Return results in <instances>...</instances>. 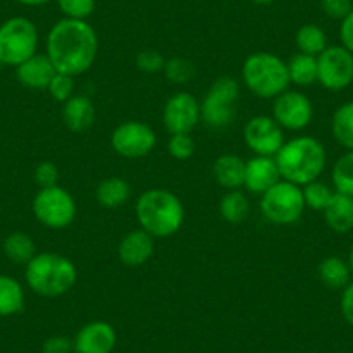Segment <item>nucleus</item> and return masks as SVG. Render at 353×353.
<instances>
[{
  "label": "nucleus",
  "mask_w": 353,
  "mask_h": 353,
  "mask_svg": "<svg viewBox=\"0 0 353 353\" xmlns=\"http://www.w3.org/2000/svg\"><path fill=\"white\" fill-rule=\"evenodd\" d=\"M26 284L33 293L46 298L66 294L77 283V267L59 253H39L26 265Z\"/></svg>",
  "instance_id": "20e7f679"
},
{
  "label": "nucleus",
  "mask_w": 353,
  "mask_h": 353,
  "mask_svg": "<svg viewBox=\"0 0 353 353\" xmlns=\"http://www.w3.org/2000/svg\"><path fill=\"white\" fill-rule=\"evenodd\" d=\"M350 265L339 256H327L319 265V277L329 290H345L350 284Z\"/></svg>",
  "instance_id": "b1692460"
},
{
  "label": "nucleus",
  "mask_w": 353,
  "mask_h": 353,
  "mask_svg": "<svg viewBox=\"0 0 353 353\" xmlns=\"http://www.w3.org/2000/svg\"><path fill=\"white\" fill-rule=\"evenodd\" d=\"M64 125L71 132H85L96 120V108L87 96H73L63 106Z\"/></svg>",
  "instance_id": "6ab92c4d"
},
{
  "label": "nucleus",
  "mask_w": 353,
  "mask_h": 353,
  "mask_svg": "<svg viewBox=\"0 0 353 353\" xmlns=\"http://www.w3.org/2000/svg\"><path fill=\"white\" fill-rule=\"evenodd\" d=\"M213 175L222 188L236 191L244 185L246 161L237 154H222L213 163Z\"/></svg>",
  "instance_id": "aec40b11"
},
{
  "label": "nucleus",
  "mask_w": 353,
  "mask_h": 353,
  "mask_svg": "<svg viewBox=\"0 0 353 353\" xmlns=\"http://www.w3.org/2000/svg\"><path fill=\"white\" fill-rule=\"evenodd\" d=\"M0 66H2V63H0Z\"/></svg>",
  "instance_id": "a18cd8bd"
},
{
  "label": "nucleus",
  "mask_w": 353,
  "mask_h": 353,
  "mask_svg": "<svg viewBox=\"0 0 353 353\" xmlns=\"http://www.w3.org/2000/svg\"><path fill=\"white\" fill-rule=\"evenodd\" d=\"M33 179H35L37 184L40 185V189L52 188L57 185L59 181V170H57L56 163L52 161H42L33 172Z\"/></svg>",
  "instance_id": "e433bc0d"
},
{
  "label": "nucleus",
  "mask_w": 353,
  "mask_h": 353,
  "mask_svg": "<svg viewBox=\"0 0 353 353\" xmlns=\"http://www.w3.org/2000/svg\"><path fill=\"white\" fill-rule=\"evenodd\" d=\"M317 81L332 92L350 87L353 83V54L343 46H327L317 56Z\"/></svg>",
  "instance_id": "9d476101"
},
{
  "label": "nucleus",
  "mask_w": 353,
  "mask_h": 353,
  "mask_svg": "<svg viewBox=\"0 0 353 353\" xmlns=\"http://www.w3.org/2000/svg\"><path fill=\"white\" fill-rule=\"evenodd\" d=\"M99 39L92 26L80 19H61L47 35V56L56 71L70 77L83 74L94 66Z\"/></svg>",
  "instance_id": "f257e3e1"
},
{
  "label": "nucleus",
  "mask_w": 353,
  "mask_h": 353,
  "mask_svg": "<svg viewBox=\"0 0 353 353\" xmlns=\"http://www.w3.org/2000/svg\"><path fill=\"white\" fill-rule=\"evenodd\" d=\"M130 185L127 181L120 179V176H108L97 185L96 189V199L103 208H120L121 205L128 201L130 198Z\"/></svg>",
  "instance_id": "4be33fe9"
},
{
  "label": "nucleus",
  "mask_w": 353,
  "mask_h": 353,
  "mask_svg": "<svg viewBox=\"0 0 353 353\" xmlns=\"http://www.w3.org/2000/svg\"><path fill=\"white\" fill-rule=\"evenodd\" d=\"M73 350V341L66 336H50L43 341V353H71Z\"/></svg>",
  "instance_id": "58836bf2"
},
{
  "label": "nucleus",
  "mask_w": 353,
  "mask_h": 353,
  "mask_svg": "<svg viewBox=\"0 0 353 353\" xmlns=\"http://www.w3.org/2000/svg\"><path fill=\"white\" fill-rule=\"evenodd\" d=\"M156 145V134L148 123L125 121L111 134V148L118 156L127 159H139L148 156Z\"/></svg>",
  "instance_id": "9b49d317"
},
{
  "label": "nucleus",
  "mask_w": 353,
  "mask_h": 353,
  "mask_svg": "<svg viewBox=\"0 0 353 353\" xmlns=\"http://www.w3.org/2000/svg\"><path fill=\"white\" fill-rule=\"evenodd\" d=\"M341 315L350 325H353V283H350L348 286L343 290L341 294Z\"/></svg>",
  "instance_id": "a19ab883"
},
{
  "label": "nucleus",
  "mask_w": 353,
  "mask_h": 353,
  "mask_svg": "<svg viewBox=\"0 0 353 353\" xmlns=\"http://www.w3.org/2000/svg\"><path fill=\"white\" fill-rule=\"evenodd\" d=\"M253 2L258 6H270V4H274L276 0H253Z\"/></svg>",
  "instance_id": "37998d69"
},
{
  "label": "nucleus",
  "mask_w": 353,
  "mask_h": 353,
  "mask_svg": "<svg viewBox=\"0 0 353 353\" xmlns=\"http://www.w3.org/2000/svg\"><path fill=\"white\" fill-rule=\"evenodd\" d=\"M25 308V291L11 276L0 274V317H11Z\"/></svg>",
  "instance_id": "5701e85b"
},
{
  "label": "nucleus",
  "mask_w": 353,
  "mask_h": 353,
  "mask_svg": "<svg viewBox=\"0 0 353 353\" xmlns=\"http://www.w3.org/2000/svg\"><path fill=\"white\" fill-rule=\"evenodd\" d=\"M220 215L229 223H241L250 215V201L239 189L229 191L220 201Z\"/></svg>",
  "instance_id": "c85d7f7f"
},
{
  "label": "nucleus",
  "mask_w": 353,
  "mask_h": 353,
  "mask_svg": "<svg viewBox=\"0 0 353 353\" xmlns=\"http://www.w3.org/2000/svg\"><path fill=\"white\" fill-rule=\"evenodd\" d=\"M117 346V331L104 321L85 324L73 339V352L77 353H111Z\"/></svg>",
  "instance_id": "2eb2a0df"
},
{
  "label": "nucleus",
  "mask_w": 353,
  "mask_h": 353,
  "mask_svg": "<svg viewBox=\"0 0 353 353\" xmlns=\"http://www.w3.org/2000/svg\"><path fill=\"white\" fill-rule=\"evenodd\" d=\"M165 57L158 50H141L135 57V64L144 73H158L165 70Z\"/></svg>",
  "instance_id": "c9c22d12"
},
{
  "label": "nucleus",
  "mask_w": 353,
  "mask_h": 353,
  "mask_svg": "<svg viewBox=\"0 0 353 353\" xmlns=\"http://www.w3.org/2000/svg\"><path fill=\"white\" fill-rule=\"evenodd\" d=\"M281 181V172L276 158L272 156H254L246 161V175H244V188L253 194H263L272 185Z\"/></svg>",
  "instance_id": "dca6fc26"
},
{
  "label": "nucleus",
  "mask_w": 353,
  "mask_h": 353,
  "mask_svg": "<svg viewBox=\"0 0 353 353\" xmlns=\"http://www.w3.org/2000/svg\"><path fill=\"white\" fill-rule=\"evenodd\" d=\"M321 8L329 18L343 19L353 9L352 0H321Z\"/></svg>",
  "instance_id": "4c0bfd02"
},
{
  "label": "nucleus",
  "mask_w": 353,
  "mask_h": 353,
  "mask_svg": "<svg viewBox=\"0 0 353 353\" xmlns=\"http://www.w3.org/2000/svg\"><path fill=\"white\" fill-rule=\"evenodd\" d=\"M165 74L172 83H188L194 78L196 70L194 64L191 61L184 59V57H172L165 63Z\"/></svg>",
  "instance_id": "2f4dec72"
},
{
  "label": "nucleus",
  "mask_w": 353,
  "mask_h": 353,
  "mask_svg": "<svg viewBox=\"0 0 353 353\" xmlns=\"http://www.w3.org/2000/svg\"><path fill=\"white\" fill-rule=\"evenodd\" d=\"M244 142L256 156H272L284 145L283 127L272 117H253L244 127Z\"/></svg>",
  "instance_id": "ddd939ff"
},
{
  "label": "nucleus",
  "mask_w": 353,
  "mask_h": 353,
  "mask_svg": "<svg viewBox=\"0 0 353 353\" xmlns=\"http://www.w3.org/2000/svg\"><path fill=\"white\" fill-rule=\"evenodd\" d=\"M4 254L16 265H28L37 254L35 243L25 232H12L4 241Z\"/></svg>",
  "instance_id": "393cba45"
},
{
  "label": "nucleus",
  "mask_w": 353,
  "mask_h": 353,
  "mask_svg": "<svg viewBox=\"0 0 353 353\" xmlns=\"http://www.w3.org/2000/svg\"><path fill=\"white\" fill-rule=\"evenodd\" d=\"M194 141L189 134H175L170 137L168 141V152L172 158L175 159H189L192 154H194Z\"/></svg>",
  "instance_id": "f704fd0d"
},
{
  "label": "nucleus",
  "mask_w": 353,
  "mask_h": 353,
  "mask_svg": "<svg viewBox=\"0 0 353 353\" xmlns=\"http://www.w3.org/2000/svg\"><path fill=\"white\" fill-rule=\"evenodd\" d=\"M241 88L232 77L216 78L201 103V120L210 128H225L237 114Z\"/></svg>",
  "instance_id": "0eeeda50"
},
{
  "label": "nucleus",
  "mask_w": 353,
  "mask_h": 353,
  "mask_svg": "<svg viewBox=\"0 0 353 353\" xmlns=\"http://www.w3.org/2000/svg\"><path fill=\"white\" fill-rule=\"evenodd\" d=\"M303 199H305V206L310 210H315V212H324L325 206L329 205V201L332 199L336 191H332L327 184L324 182L314 181L310 184L303 185Z\"/></svg>",
  "instance_id": "7c9ffc66"
},
{
  "label": "nucleus",
  "mask_w": 353,
  "mask_h": 353,
  "mask_svg": "<svg viewBox=\"0 0 353 353\" xmlns=\"http://www.w3.org/2000/svg\"><path fill=\"white\" fill-rule=\"evenodd\" d=\"M18 2L23 6H28V8H39V6L49 4L50 0H18Z\"/></svg>",
  "instance_id": "79ce46f5"
},
{
  "label": "nucleus",
  "mask_w": 353,
  "mask_h": 353,
  "mask_svg": "<svg viewBox=\"0 0 353 353\" xmlns=\"http://www.w3.org/2000/svg\"><path fill=\"white\" fill-rule=\"evenodd\" d=\"M324 220L336 234H346L353 229V198L334 192L329 205L325 206Z\"/></svg>",
  "instance_id": "412c9836"
},
{
  "label": "nucleus",
  "mask_w": 353,
  "mask_h": 353,
  "mask_svg": "<svg viewBox=\"0 0 353 353\" xmlns=\"http://www.w3.org/2000/svg\"><path fill=\"white\" fill-rule=\"evenodd\" d=\"M348 265H350V270L353 272V246H352V250H350V254H348Z\"/></svg>",
  "instance_id": "c03bdc74"
},
{
  "label": "nucleus",
  "mask_w": 353,
  "mask_h": 353,
  "mask_svg": "<svg viewBox=\"0 0 353 353\" xmlns=\"http://www.w3.org/2000/svg\"><path fill=\"white\" fill-rule=\"evenodd\" d=\"M154 253V241L145 230L137 229L128 232L118 246L121 263L128 267H141Z\"/></svg>",
  "instance_id": "a211bd4d"
},
{
  "label": "nucleus",
  "mask_w": 353,
  "mask_h": 353,
  "mask_svg": "<svg viewBox=\"0 0 353 353\" xmlns=\"http://www.w3.org/2000/svg\"><path fill=\"white\" fill-rule=\"evenodd\" d=\"M141 229L152 237H170L181 230L184 223V205L168 189L144 191L135 205Z\"/></svg>",
  "instance_id": "7ed1b4c3"
},
{
  "label": "nucleus",
  "mask_w": 353,
  "mask_h": 353,
  "mask_svg": "<svg viewBox=\"0 0 353 353\" xmlns=\"http://www.w3.org/2000/svg\"><path fill=\"white\" fill-rule=\"evenodd\" d=\"M294 42H296L298 50L307 56L317 57L319 54L327 49V37H325L324 30L317 25L301 26L296 32Z\"/></svg>",
  "instance_id": "cd10ccee"
},
{
  "label": "nucleus",
  "mask_w": 353,
  "mask_h": 353,
  "mask_svg": "<svg viewBox=\"0 0 353 353\" xmlns=\"http://www.w3.org/2000/svg\"><path fill=\"white\" fill-rule=\"evenodd\" d=\"M331 130L339 145H343L346 151H353V101L341 104L334 111Z\"/></svg>",
  "instance_id": "a878e982"
},
{
  "label": "nucleus",
  "mask_w": 353,
  "mask_h": 353,
  "mask_svg": "<svg viewBox=\"0 0 353 353\" xmlns=\"http://www.w3.org/2000/svg\"><path fill=\"white\" fill-rule=\"evenodd\" d=\"M39 49V30L28 18L16 16L0 25V63L19 66L35 56Z\"/></svg>",
  "instance_id": "423d86ee"
},
{
  "label": "nucleus",
  "mask_w": 353,
  "mask_h": 353,
  "mask_svg": "<svg viewBox=\"0 0 353 353\" xmlns=\"http://www.w3.org/2000/svg\"><path fill=\"white\" fill-rule=\"evenodd\" d=\"M74 77H70V74H64V73H59L57 71L56 74H54L52 81H50L49 85V94L54 97L56 101H59V103H66L68 99H71L73 97V92H74Z\"/></svg>",
  "instance_id": "72a5a7b5"
},
{
  "label": "nucleus",
  "mask_w": 353,
  "mask_h": 353,
  "mask_svg": "<svg viewBox=\"0 0 353 353\" xmlns=\"http://www.w3.org/2000/svg\"><path fill=\"white\" fill-rule=\"evenodd\" d=\"M332 184L336 192L353 198V151H346L332 166Z\"/></svg>",
  "instance_id": "c756f323"
},
{
  "label": "nucleus",
  "mask_w": 353,
  "mask_h": 353,
  "mask_svg": "<svg viewBox=\"0 0 353 353\" xmlns=\"http://www.w3.org/2000/svg\"><path fill=\"white\" fill-rule=\"evenodd\" d=\"M243 81L250 92L261 99H276L290 87L288 63L270 52H253L243 64Z\"/></svg>",
  "instance_id": "39448f33"
},
{
  "label": "nucleus",
  "mask_w": 353,
  "mask_h": 353,
  "mask_svg": "<svg viewBox=\"0 0 353 353\" xmlns=\"http://www.w3.org/2000/svg\"><path fill=\"white\" fill-rule=\"evenodd\" d=\"M32 210L35 219L49 229H64L77 216L73 196L59 185L40 189L33 198Z\"/></svg>",
  "instance_id": "1a4fd4ad"
},
{
  "label": "nucleus",
  "mask_w": 353,
  "mask_h": 353,
  "mask_svg": "<svg viewBox=\"0 0 353 353\" xmlns=\"http://www.w3.org/2000/svg\"><path fill=\"white\" fill-rule=\"evenodd\" d=\"M274 120L288 130H303L312 123L314 106L305 94L286 90L274 99Z\"/></svg>",
  "instance_id": "4468645a"
},
{
  "label": "nucleus",
  "mask_w": 353,
  "mask_h": 353,
  "mask_svg": "<svg viewBox=\"0 0 353 353\" xmlns=\"http://www.w3.org/2000/svg\"><path fill=\"white\" fill-rule=\"evenodd\" d=\"M303 191L300 185L279 181L261 194L260 210L269 222L277 225H291L301 219L305 212Z\"/></svg>",
  "instance_id": "6e6552de"
},
{
  "label": "nucleus",
  "mask_w": 353,
  "mask_h": 353,
  "mask_svg": "<svg viewBox=\"0 0 353 353\" xmlns=\"http://www.w3.org/2000/svg\"><path fill=\"white\" fill-rule=\"evenodd\" d=\"M201 121V104L189 92H176L163 108V123L172 135L191 134Z\"/></svg>",
  "instance_id": "f8f14e48"
},
{
  "label": "nucleus",
  "mask_w": 353,
  "mask_h": 353,
  "mask_svg": "<svg viewBox=\"0 0 353 353\" xmlns=\"http://www.w3.org/2000/svg\"><path fill=\"white\" fill-rule=\"evenodd\" d=\"M59 11L68 19L87 21L88 16L96 11V0H57Z\"/></svg>",
  "instance_id": "473e14b6"
},
{
  "label": "nucleus",
  "mask_w": 353,
  "mask_h": 353,
  "mask_svg": "<svg viewBox=\"0 0 353 353\" xmlns=\"http://www.w3.org/2000/svg\"><path fill=\"white\" fill-rule=\"evenodd\" d=\"M56 73V68L47 54H35L25 63L16 66V78L19 80V83L28 88H35V90L49 88Z\"/></svg>",
  "instance_id": "f3484780"
},
{
  "label": "nucleus",
  "mask_w": 353,
  "mask_h": 353,
  "mask_svg": "<svg viewBox=\"0 0 353 353\" xmlns=\"http://www.w3.org/2000/svg\"><path fill=\"white\" fill-rule=\"evenodd\" d=\"M281 179L296 185H307L319 181L327 163V154L321 141L308 135L284 142L276 154Z\"/></svg>",
  "instance_id": "f03ea898"
},
{
  "label": "nucleus",
  "mask_w": 353,
  "mask_h": 353,
  "mask_svg": "<svg viewBox=\"0 0 353 353\" xmlns=\"http://www.w3.org/2000/svg\"><path fill=\"white\" fill-rule=\"evenodd\" d=\"M339 39H341V46L353 54V9L346 18L341 19Z\"/></svg>",
  "instance_id": "ea45409f"
},
{
  "label": "nucleus",
  "mask_w": 353,
  "mask_h": 353,
  "mask_svg": "<svg viewBox=\"0 0 353 353\" xmlns=\"http://www.w3.org/2000/svg\"><path fill=\"white\" fill-rule=\"evenodd\" d=\"M290 80L298 87H310L317 81V57L298 52L288 63Z\"/></svg>",
  "instance_id": "bb28decb"
}]
</instances>
